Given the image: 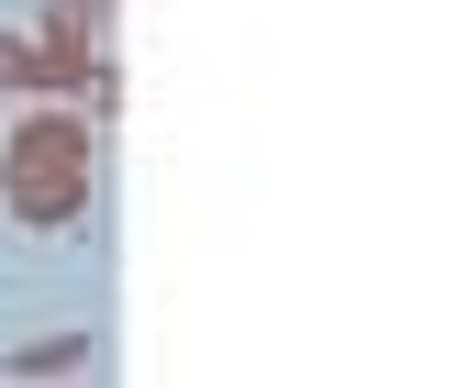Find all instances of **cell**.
<instances>
[{
  "mask_svg": "<svg viewBox=\"0 0 455 388\" xmlns=\"http://www.w3.org/2000/svg\"><path fill=\"white\" fill-rule=\"evenodd\" d=\"M22 67H34V34H0V100H22Z\"/></svg>",
  "mask_w": 455,
  "mask_h": 388,
  "instance_id": "277c9868",
  "label": "cell"
},
{
  "mask_svg": "<svg viewBox=\"0 0 455 388\" xmlns=\"http://www.w3.org/2000/svg\"><path fill=\"white\" fill-rule=\"evenodd\" d=\"M100 200V123L78 100H22V123L0 133V211L22 234H78Z\"/></svg>",
  "mask_w": 455,
  "mask_h": 388,
  "instance_id": "6da1fadb",
  "label": "cell"
},
{
  "mask_svg": "<svg viewBox=\"0 0 455 388\" xmlns=\"http://www.w3.org/2000/svg\"><path fill=\"white\" fill-rule=\"evenodd\" d=\"M34 44H56V56H111V0H44Z\"/></svg>",
  "mask_w": 455,
  "mask_h": 388,
  "instance_id": "7a4b0ae2",
  "label": "cell"
},
{
  "mask_svg": "<svg viewBox=\"0 0 455 388\" xmlns=\"http://www.w3.org/2000/svg\"><path fill=\"white\" fill-rule=\"evenodd\" d=\"M0 367L12 377H78V367H100V333H34V344H12Z\"/></svg>",
  "mask_w": 455,
  "mask_h": 388,
  "instance_id": "3957f363",
  "label": "cell"
}]
</instances>
